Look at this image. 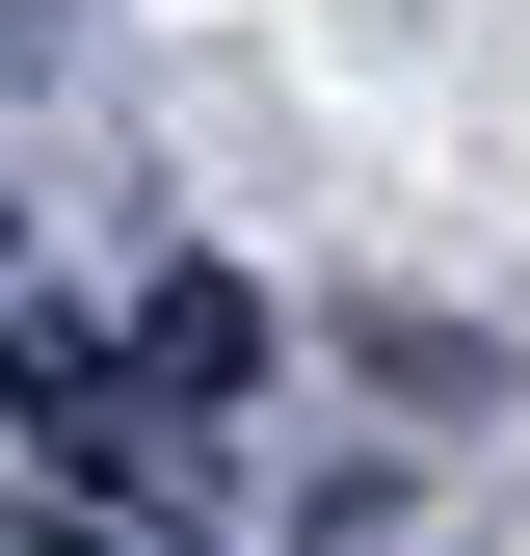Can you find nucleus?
Wrapping results in <instances>:
<instances>
[{
    "label": "nucleus",
    "instance_id": "nucleus-1",
    "mask_svg": "<svg viewBox=\"0 0 530 556\" xmlns=\"http://www.w3.org/2000/svg\"><path fill=\"white\" fill-rule=\"evenodd\" d=\"M27 556H106V530H27Z\"/></svg>",
    "mask_w": 530,
    "mask_h": 556
}]
</instances>
